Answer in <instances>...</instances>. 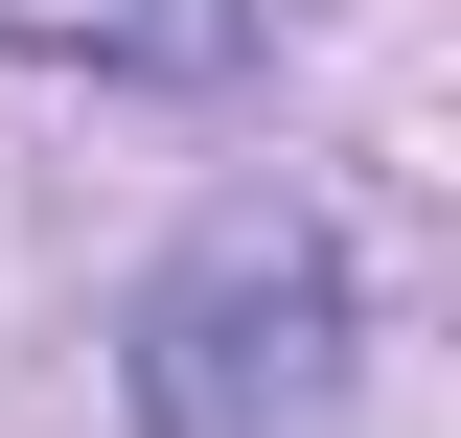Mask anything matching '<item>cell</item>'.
Instances as JSON below:
<instances>
[{"mask_svg":"<svg viewBox=\"0 0 461 438\" xmlns=\"http://www.w3.org/2000/svg\"><path fill=\"white\" fill-rule=\"evenodd\" d=\"M139 415L162 438H323L346 415V254L300 208H230L208 254L139 300Z\"/></svg>","mask_w":461,"mask_h":438,"instance_id":"obj_1","label":"cell"}]
</instances>
